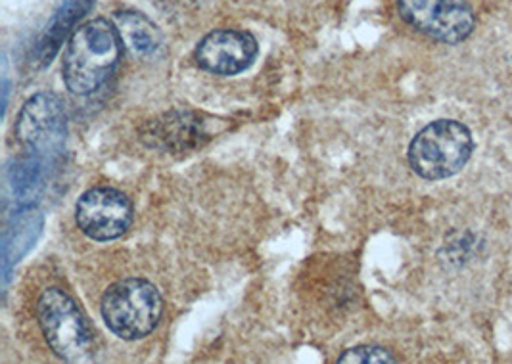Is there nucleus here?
Instances as JSON below:
<instances>
[{"instance_id":"6","label":"nucleus","mask_w":512,"mask_h":364,"mask_svg":"<svg viewBox=\"0 0 512 364\" xmlns=\"http://www.w3.org/2000/svg\"><path fill=\"white\" fill-rule=\"evenodd\" d=\"M68 135L64 102L50 92L29 98L16 121V137L33 156H48L62 148Z\"/></svg>"},{"instance_id":"8","label":"nucleus","mask_w":512,"mask_h":364,"mask_svg":"<svg viewBox=\"0 0 512 364\" xmlns=\"http://www.w3.org/2000/svg\"><path fill=\"white\" fill-rule=\"evenodd\" d=\"M211 138L210 123L196 112L173 110L140 127V140L167 154H187L202 148Z\"/></svg>"},{"instance_id":"9","label":"nucleus","mask_w":512,"mask_h":364,"mask_svg":"<svg viewBox=\"0 0 512 364\" xmlns=\"http://www.w3.org/2000/svg\"><path fill=\"white\" fill-rule=\"evenodd\" d=\"M256 37L248 31L217 29L206 35L196 48L198 66L215 75H238L257 58Z\"/></svg>"},{"instance_id":"7","label":"nucleus","mask_w":512,"mask_h":364,"mask_svg":"<svg viewBox=\"0 0 512 364\" xmlns=\"http://www.w3.org/2000/svg\"><path fill=\"white\" fill-rule=\"evenodd\" d=\"M75 221L85 236L98 242H110L131 227L133 204L116 188H91L75 205Z\"/></svg>"},{"instance_id":"1","label":"nucleus","mask_w":512,"mask_h":364,"mask_svg":"<svg viewBox=\"0 0 512 364\" xmlns=\"http://www.w3.org/2000/svg\"><path fill=\"white\" fill-rule=\"evenodd\" d=\"M123 52L116 25L108 20H91L71 33L64 54V81L77 96H89L114 75Z\"/></svg>"},{"instance_id":"4","label":"nucleus","mask_w":512,"mask_h":364,"mask_svg":"<svg viewBox=\"0 0 512 364\" xmlns=\"http://www.w3.org/2000/svg\"><path fill=\"white\" fill-rule=\"evenodd\" d=\"M100 311L106 326L117 338L133 342L148 336L160 324L163 299L152 282L127 278L106 290Z\"/></svg>"},{"instance_id":"11","label":"nucleus","mask_w":512,"mask_h":364,"mask_svg":"<svg viewBox=\"0 0 512 364\" xmlns=\"http://www.w3.org/2000/svg\"><path fill=\"white\" fill-rule=\"evenodd\" d=\"M93 4L94 0H68L62 6V10L54 16V20L48 25L43 41L39 43V54H41L43 64H48L56 56L62 41L70 35L75 23L91 10Z\"/></svg>"},{"instance_id":"13","label":"nucleus","mask_w":512,"mask_h":364,"mask_svg":"<svg viewBox=\"0 0 512 364\" xmlns=\"http://www.w3.org/2000/svg\"><path fill=\"white\" fill-rule=\"evenodd\" d=\"M336 364H397L390 351L378 345H359L348 349Z\"/></svg>"},{"instance_id":"3","label":"nucleus","mask_w":512,"mask_h":364,"mask_svg":"<svg viewBox=\"0 0 512 364\" xmlns=\"http://www.w3.org/2000/svg\"><path fill=\"white\" fill-rule=\"evenodd\" d=\"M474 150L470 129L453 119L426 125L409 146V163L426 181H443L463 171Z\"/></svg>"},{"instance_id":"5","label":"nucleus","mask_w":512,"mask_h":364,"mask_svg":"<svg viewBox=\"0 0 512 364\" xmlns=\"http://www.w3.org/2000/svg\"><path fill=\"white\" fill-rule=\"evenodd\" d=\"M403 22L443 45H459L474 31V12L465 0H397Z\"/></svg>"},{"instance_id":"10","label":"nucleus","mask_w":512,"mask_h":364,"mask_svg":"<svg viewBox=\"0 0 512 364\" xmlns=\"http://www.w3.org/2000/svg\"><path fill=\"white\" fill-rule=\"evenodd\" d=\"M114 25L123 46L135 56L140 58L152 56L162 46V33L158 25L140 12H133V10L117 12L114 16Z\"/></svg>"},{"instance_id":"2","label":"nucleus","mask_w":512,"mask_h":364,"mask_svg":"<svg viewBox=\"0 0 512 364\" xmlns=\"http://www.w3.org/2000/svg\"><path fill=\"white\" fill-rule=\"evenodd\" d=\"M37 317L50 349L68 364H96L93 328L79 305L60 288H48L37 301Z\"/></svg>"},{"instance_id":"12","label":"nucleus","mask_w":512,"mask_h":364,"mask_svg":"<svg viewBox=\"0 0 512 364\" xmlns=\"http://www.w3.org/2000/svg\"><path fill=\"white\" fill-rule=\"evenodd\" d=\"M41 161L37 158H25L14 169V192L20 196V200H31L35 196L37 188L41 186Z\"/></svg>"}]
</instances>
